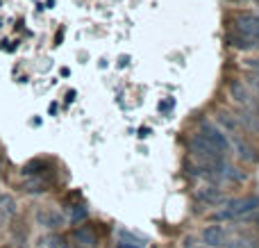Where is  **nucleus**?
Instances as JSON below:
<instances>
[{"instance_id":"f257e3e1","label":"nucleus","mask_w":259,"mask_h":248,"mask_svg":"<svg viewBox=\"0 0 259 248\" xmlns=\"http://www.w3.org/2000/svg\"><path fill=\"white\" fill-rule=\"evenodd\" d=\"M187 146L189 150H191L193 155H196L198 159H200L202 164L207 167V171H219V167L223 164V157L225 155H221L219 150L214 148V146L209 144V141L205 139V137L200 135V132H196V135H191L187 139Z\"/></svg>"},{"instance_id":"f03ea898","label":"nucleus","mask_w":259,"mask_h":248,"mask_svg":"<svg viewBox=\"0 0 259 248\" xmlns=\"http://www.w3.org/2000/svg\"><path fill=\"white\" fill-rule=\"evenodd\" d=\"M230 30H237L241 34H246L248 39L255 41V46L259 48V14H250V12L234 14Z\"/></svg>"},{"instance_id":"7ed1b4c3","label":"nucleus","mask_w":259,"mask_h":248,"mask_svg":"<svg viewBox=\"0 0 259 248\" xmlns=\"http://www.w3.org/2000/svg\"><path fill=\"white\" fill-rule=\"evenodd\" d=\"M200 135L205 137V139L209 141V144L214 146V148L219 150L221 155L232 153V141H230L228 137L223 135V130H221V128H216L214 123H209V121H200Z\"/></svg>"},{"instance_id":"20e7f679","label":"nucleus","mask_w":259,"mask_h":248,"mask_svg":"<svg viewBox=\"0 0 259 248\" xmlns=\"http://www.w3.org/2000/svg\"><path fill=\"white\" fill-rule=\"evenodd\" d=\"M34 219L41 228H46V230H59V228H64V223H66L64 214L55 208H39L34 214Z\"/></svg>"},{"instance_id":"39448f33","label":"nucleus","mask_w":259,"mask_h":248,"mask_svg":"<svg viewBox=\"0 0 259 248\" xmlns=\"http://www.w3.org/2000/svg\"><path fill=\"white\" fill-rule=\"evenodd\" d=\"M259 208V196H246V198H237V200H228L225 212L230 214V219H241L246 214L255 212Z\"/></svg>"},{"instance_id":"423d86ee","label":"nucleus","mask_w":259,"mask_h":248,"mask_svg":"<svg viewBox=\"0 0 259 248\" xmlns=\"http://www.w3.org/2000/svg\"><path fill=\"white\" fill-rule=\"evenodd\" d=\"M202 241L209 248H225V244H228V232H225L223 226L211 223V226H205V230H202Z\"/></svg>"},{"instance_id":"0eeeda50","label":"nucleus","mask_w":259,"mask_h":248,"mask_svg":"<svg viewBox=\"0 0 259 248\" xmlns=\"http://www.w3.org/2000/svg\"><path fill=\"white\" fill-rule=\"evenodd\" d=\"M232 141H234V148H237L239 159H243V162H248V164H257L259 162V153H257V148L250 144V141L241 139V137H232Z\"/></svg>"},{"instance_id":"6e6552de","label":"nucleus","mask_w":259,"mask_h":248,"mask_svg":"<svg viewBox=\"0 0 259 248\" xmlns=\"http://www.w3.org/2000/svg\"><path fill=\"white\" fill-rule=\"evenodd\" d=\"M228 91H230V98H232L234 103L243 105V107H250V103H252V96H250V91H248V87L243 85L241 80H230Z\"/></svg>"},{"instance_id":"1a4fd4ad","label":"nucleus","mask_w":259,"mask_h":248,"mask_svg":"<svg viewBox=\"0 0 259 248\" xmlns=\"http://www.w3.org/2000/svg\"><path fill=\"white\" fill-rule=\"evenodd\" d=\"M234 116H237L239 126L246 128L250 135H259V114H255L250 107L237 109V112H234Z\"/></svg>"},{"instance_id":"9d476101","label":"nucleus","mask_w":259,"mask_h":248,"mask_svg":"<svg viewBox=\"0 0 259 248\" xmlns=\"http://www.w3.org/2000/svg\"><path fill=\"white\" fill-rule=\"evenodd\" d=\"M225 44L232 46V48H237V50H241V53H248V50L257 48L255 41L248 39L246 34H241V32H237V30H228V32H225Z\"/></svg>"},{"instance_id":"9b49d317","label":"nucleus","mask_w":259,"mask_h":248,"mask_svg":"<svg viewBox=\"0 0 259 248\" xmlns=\"http://www.w3.org/2000/svg\"><path fill=\"white\" fill-rule=\"evenodd\" d=\"M198 200H202V203H207V205H221V203H225V194L219 189V187H202V189H198Z\"/></svg>"},{"instance_id":"f8f14e48","label":"nucleus","mask_w":259,"mask_h":248,"mask_svg":"<svg viewBox=\"0 0 259 248\" xmlns=\"http://www.w3.org/2000/svg\"><path fill=\"white\" fill-rule=\"evenodd\" d=\"M216 123H219L223 130H228L232 137H239V130H241V126H239V121H237V116L234 114H230V112H216Z\"/></svg>"},{"instance_id":"ddd939ff","label":"nucleus","mask_w":259,"mask_h":248,"mask_svg":"<svg viewBox=\"0 0 259 248\" xmlns=\"http://www.w3.org/2000/svg\"><path fill=\"white\" fill-rule=\"evenodd\" d=\"M73 239H75V244H80L84 248H94L96 244H98V237L94 235V230H91L89 226L75 228V230H73Z\"/></svg>"},{"instance_id":"4468645a","label":"nucleus","mask_w":259,"mask_h":248,"mask_svg":"<svg viewBox=\"0 0 259 248\" xmlns=\"http://www.w3.org/2000/svg\"><path fill=\"white\" fill-rule=\"evenodd\" d=\"M14 214H16V200H14L12 196L0 198V228L7 226V223L12 221Z\"/></svg>"},{"instance_id":"2eb2a0df","label":"nucleus","mask_w":259,"mask_h":248,"mask_svg":"<svg viewBox=\"0 0 259 248\" xmlns=\"http://www.w3.org/2000/svg\"><path fill=\"white\" fill-rule=\"evenodd\" d=\"M48 169H50V162H46V159H34V162H27L21 173L27 178H32V176H44Z\"/></svg>"},{"instance_id":"dca6fc26","label":"nucleus","mask_w":259,"mask_h":248,"mask_svg":"<svg viewBox=\"0 0 259 248\" xmlns=\"http://www.w3.org/2000/svg\"><path fill=\"white\" fill-rule=\"evenodd\" d=\"M23 191H27V194H44V191H48V182L41 176H32L30 180L23 185Z\"/></svg>"},{"instance_id":"f3484780","label":"nucleus","mask_w":259,"mask_h":248,"mask_svg":"<svg viewBox=\"0 0 259 248\" xmlns=\"http://www.w3.org/2000/svg\"><path fill=\"white\" fill-rule=\"evenodd\" d=\"M36 248H66V241L59 235H48L44 239H39V246Z\"/></svg>"},{"instance_id":"a211bd4d","label":"nucleus","mask_w":259,"mask_h":248,"mask_svg":"<svg viewBox=\"0 0 259 248\" xmlns=\"http://www.w3.org/2000/svg\"><path fill=\"white\" fill-rule=\"evenodd\" d=\"M68 217H71L73 223H77V221H82V219L87 217V210L82 208V205H73V208H71V214H68Z\"/></svg>"},{"instance_id":"6ab92c4d","label":"nucleus","mask_w":259,"mask_h":248,"mask_svg":"<svg viewBox=\"0 0 259 248\" xmlns=\"http://www.w3.org/2000/svg\"><path fill=\"white\" fill-rule=\"evenodd\" d=\"M182 246L184 248H196V237H184Z\"/></svg>"},{"instance_id":"aec40b11","label":"nucleus","mask_w":259,"mask_h":248,"mask_svg":"<svg viewBox=\"0 0 259 248\" xmlns=\"http://www.w3.org/2000/svg\"><path fill=\"white\" fill-rule=\"evenodd\" d=\"M250 109L255 114H259V98H255V96H252V103H250Z\"/></svg>"},{"instance_id":"412c9836","label":"nucleus","mask_w":259,"mask_h":248,"mask_svg":"<svg viewBox=\"0 0 259 248\" xmlns=\"http://www.w3.org/2000/svg\"><path fill=\"white\" fill-rule=\"evenodd\" d=\"M228 248H246L241 241H234V244H228Z\"/></svg>"},{"instance_id":"4be33fe9","label":"nucleus","mask_w":259,"mask_h":248,"mask_svg":"<svg viewBox=\"0 0 259 248\" xmlns=\"http://www.w3.org/2000/svg\"><path fill=\"white\" fill-rule=\"evenodd\" d=\"M234 3H243V0H234Z\"/></svg>"},{"instance_id":"5701e85b","label":"nucleus","mask_w":259,"mask_h":248,"mask_svg":"<svg viewBox=\"0 0 259 248\" xmlns=\"http://www.w3.org/2000/svg\"><path fill=\"white\" fill-rule=\"evenodd\" d=\"M0 167H3V159H0Z\"/></svg>"},{"instance_id":"b1692460","label":"nucleus","mask_w":259,"mask_h":248,"mask_svg":"<svg viewBox=\"0 0 259 248\" xmlns=\"http://www.w3.org/2000/svg\"><path fill=\"white\" fill-rule=\"evenodd\" d=\"M152 248H157V246H152Z\"/></svg>"},{"instance_id":"393cba45","label":"nucleus","mask_w":259,"mask_h":248,"mask_svg":"<svg viewBox=\"0 0 259 248\" xmlns=\"http://www.w3.org/2000/svg\"><path fill=\"white\" fill-rule=\"evenodd\" d=\"M257 87H259V82H257Z\"/></svg>"},{"instance_id":"a878e982","label":"nucleus","mask_w":259,"mask_h":248,"mask_svg":"<svg viewBox=\"0 0 259 248\" xmlns=\"http://www.w3.org/2000/svg\"><path fill=\"white\" fill-rule=\"evenodd\" d=\"M257 71H259V68H257Z\"/></svg>"},{"instance_id":"bb28decb","label":"nucleus","mask_w":259,"mask_h":248,"mask_svg":"<svg viewBox=\"0 0 259 248\" xmlns=\"http://www.w3.org/2000/svg\"><path fill=\"white\" fill-rule=\"evenodd\" d=\"M196 248H198V246H196Z\"/></svg>"}]
</instances>
